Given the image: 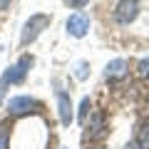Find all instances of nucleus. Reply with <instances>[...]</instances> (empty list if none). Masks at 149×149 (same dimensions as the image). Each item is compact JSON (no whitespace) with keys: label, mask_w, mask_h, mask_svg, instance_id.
Listing matches in <instances>:
<instances>
[{"label":"nucleus","mask_w":149,"mask_h":149,"mask_svg":"<svg viewBox=\"0 0 149 149\" xmlns=\"http://www.w3.org/2000/svg\"><path fill=\"white\" fill-rule=\"evenodd\" d=\"M50 20H52V17H50V15H42V13L30 15V20L25 22V27H22V32H20V42H22V45L32 42V40L45 30V27H50Z\"/></svg>","instance_id":"obj_1"},{"label":"nucleus","mask_w":149,"mask_h":149,"mask_svg":"<svg viewBox=\"0 0 149 149\" xmlns=\"http://www.w3.org/2000/svg\"><path fill=\"white\" fill-rule=\"evenodd\" d=\"M30 67H32V57H30V55H22V57L17 60V62L8 70L5 74H3V82H0V85L8 87V85H17V82H22Z\"/></svg>","instance_id":"obj_2"},{"label":"nucleus","mask_w":149,"mask_h":149,"mask_svg":"<svg viewBox=\"0 0 149 149\" xmlns=\"http://www.w3.org/2000/svg\"><path fill=\"white\" fill-rule=\"evenodd\" d=\"M37 100H32V97L27 95H20V97H10L8 100V112L10 114H15V117H22V114H30V112L37 109Z\"/></svg>","instance_id":"obj_3"},{"label":"nucleus","mask_w":149,"mask_h":149,"mask_svg":"<svg viewBox=\"0 0 149 149\" xmlns=\"http://www.w3.org/2000/svg\"><path fill=\"white\" fill-rule=\"evenodd\" d=\"M137 15H139V3L137 0H119L117 10H114V20L119 25H129Z\"/></svg>","instance_id":"obj_4"},{"label":"nucleus","mask_w":149,"mask_h":149,"mask_svg":"<svg viewBox=\"0 0 149 149\" xmlns=\"http://www.w3.org/2000/svg\"><path fill=\"white\" fill-rule=\"evenodd\" d=\"M65 27H67V32L72 37H85L87 30H90V17L85 13H74V15L67 17V25Z\"/></svg>","instance_id":"obj_5"},{"label":"nucleus","mask_w":149,"mask_h":149,"mask_svg":"<svg viewBox=\"0 0 149 149\" xmlns=\"http://www.w3.org/2000/svg\"><path fill=\"white\" fill-rule=\"evenodd\" d=\"M57 112H60L62 127H70V122H72V102H70V95L62 90L57 92Z\"/></svg>","instance_id":"obj_6"},{"label":"nucleus","mask_w":149,"mask_h":149,"mask_svg":"<svg viewBox=\"0 0 149 149\" xmlns=\"http://www.w3.org/2000/svg\"><path fill=\"white\" fill-rule=\"evenodd\" d=\"M127 70H129L127 60H112V62L107 65V70H104V77L107 80H119V77L127 74Z\"/></svg>","instance_id":"obj_7"},{"label":"nucleus","mask_w":149,"mask_h":149,"mask_svg":"<svg viewBox=\"0 0 149 149\" xmlns=\"http://www.w3.org/2000/svg\"><path fill=\"white\" fill-rule=\"evenodd\" d=\"M87 139H100V137H104V119H102V114H97L95 117V122L87 127V134H85Z\"/></svg>","instance_id":"obj_8"},{"label":"nucleus","mask_w":149,"mask_h":149,"mask_svg":"<svg viewBox=\"0 0 149 149\" xmlns=\"http://www.w3.org/2000/svg\"><path fill=\"white\" fill-rule=\"evenodd\" d=\"M137 147L139 149H149V119H144L137 129Z\"/></svg>","instance_id":"obj_9"},{"label":"nucleus","mask_w":149,"mask_h":149,"mask_svg":"<svg viewBox=\"0 0 149 149\" xmlns=\"http://www.w3.org/2000/svg\"><path fill=\"white\" fill-rule=\"evenodd\" d=\"M87 112H90V97H85L80 104V122H87Z\"/></svg>","instance_id":"obj_10"},{"label":"nucleus","mask_w":149,"mask_h":149,"mask_svg":"<svg viewBox=\"0 0 149 149\" xmlns=\"http://www.w3.org/2000/svg\"><path fill=\"white\" fill-rule=\"evenodd\" d=\"M90 0H65V5L67 8H72V10H82V8L87 5Z\"/></svg>","instance_id":"obj_11"},{"label":"nucleus","mask_w":149,"mask_h":149,"mask_svg":"<svg viewBox=\"0 0 149 149\" xmlns=\"http://www.w3.org/2000/svg\"><path fill=\"white\" fill-rule=\"evenodd\" d=\"M139 74H142V77H149V57H144L142 62H139Z\"/></svg>","instance_id":"obj_12"},{"label":"nucleus","mask_w":149,"mask_h":149,"mask_svg":"<svg viewBox=\"0 0 149 149\" xmlns=\"http://www.w3.org/2000/svg\"><path fill=\"white\" fill-rule=\"evenodd\" d=\"M0 149H8V129L0 127Z\"/></svg>","instance_id":"obj_13"},{"label":"nucleus","mask_w":149,"mask_h":149,"mask_svg":"<svg viewBox=\"0 0 149 149\" xmlns=\"http://www.w3.org/2000/svg\"><path fill=\"white\" fill-rule=\"evenodd\" d=\"M77 77H80V80H85V77H87V65L85 62H80V67H77Z\"/></svg>","instance_id":"obj_14"},{"label":"nucleus","mask_w":149,"mask_h":149,"mask_svg":"<svg viewBox=\"0 0 149 149\" xmlns=\"http://www.w3.org/2000/svg\"><path fill=\"white\" fill-rule=\"evenodd\" d=\"M8 5H10V0H0V10H5Z\"/></svg>","instance_id":"obj_15"},{"label":"nucleus","mask_w":149,"mask_h":149,"mask_svg":"<svg viewBox=\"0 0 149 149\" xmlns=\"http://www.w3.org/2000/svg\"><path fill=\"white\" fill-rule=\"evenodd\" d=\"M124 149H139V147H137V144H127V147H124Z\"/></svg>","instance_id":"obj_16"}]
</instances>
